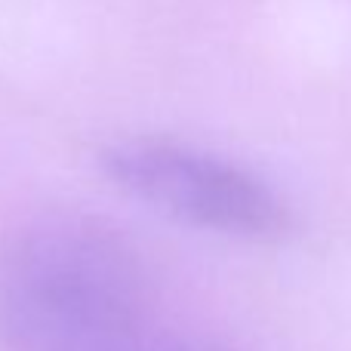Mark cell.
I'll return each instance as SVG.
<instances>
[{
  "label": "cell",
  "mask_w": 351,
  "mask_h": 351,
  "mask_svg": "<svg viewBox=\"0 0 351 351\" xmlns=\"http://www.w3.org/2000/svg\"><path fill=\"white\" fill-rule=\"evenodd\" d=\"M154 333L145 265L105 219L47 210L0 243L3 351H145Z\"/></svg>",
  "instance_id": "6da1fadb"
},
{
  "label": "cell",
  "mask_w": 351,
  "mask_h": 351,
  "mask_svg": "<svg viewBox=\"0 0 351 351\" xmlns=\"http://www.w3.org/2000/svg\"><path fill=\"white\" fill-rule=\"evenodd\" d=\"M102 170L133 197L185 225L241 241H284L296 210L268 179L222 154L176 139H123L105 148Z\"/></svg>",
  "instance_id": "7a4b0ae2"
},
{
  "label": "cell",
  "mask_w": 351,
  "mask_h": 351,
  "mask_svg": "<svg viewBox=\"0 0 351 351\" xmlns=\"http://www.w3.org/2000/svg\"><path fill=\"white\" fill-rule=\"evenodd\" d=\"M145 351H237V348L204 333H160L158 330L154 339L145 346Z\"/></svg>",
  "instance_id": "3957f363"
}]
</instances>
